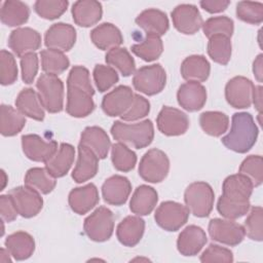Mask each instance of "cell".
Instances as JSON below:
<instances>
[{
  "label": "cell",
  "instance_id": "3",
  "mask_svg": "<svg viewBox=\"0 0 263 263\" xmlns=\"http://www.w3.org/2000/svg\"><path fill=\"white\" fill-rule=\"evenodd\" d=\"M258 127L253 116L247 112L234 113L229 133L221 140L222 144L236 153H247L257 142Z\"/></svg>",
  "mask_w": 263,
  "mask_h": 263
},
{
  "label": "cell",
  "instance_id": "53",
  "mask_svg": "<svg viewBox=\"0 0 263 263\" xmlns=\"http://www.w3.org/2000/svg\"><path fill=\"white\" fill-rule=\"evenodd\" d=\"M22 79L25 83H33L38 72V55L35 52H30L21 58Z\"/></svg>",
  "mask_w": 263,
  "mask_h": 263
},
{
  "label": "cell",
  "instance_id": "13",
  "mask_svg": "<svg viewBox=\"0 0 263 263\" xmlns=\"http://www.w3.org/2000/svg\"><path fill=\"white\" fill-rule=\"evenodd\" d=\"M156 123L159 132L168 137L184 135L189 127V118L181 110L164 106L159 111Z\"/></svg>",
  "mask_w": 263,
  "mask_h": 263
},
{
  "label": "cell",
  "instance_id": "1",
  "mask_svg": "<svg viewBox=\"0 0 263 263\" xmlns=\"http://www.w3.org/2000/svg\"><path fill=\"white\" fill-rule=\"evenodd\" d=\"M252 181L241 174L228 176L222 184V195L218 199L219 214L229 220L247 215L251 209L250 197L253 193Z\"/></svg>",
  "mask_w": 263,
  "mask_h": 263
},
{
  "label": "cell",
  "instance_id": "52",
  "mask_svg": "<svg viewBox=\"0 0 263 263\" xmlns=\"http://www.w3.org/2000/svg\"><path fill=\"white\" fill-rule=\"evenodd\" d=\"M200 262H225L231 263L233 262V254L232 252L224 247L211 243L200 255Z\"/></svg>",
  "mask_w": 263,
  "mask_h": 263
},
{
  "label": "cell",
  "instance_id": "59",
  "mask_svg": "<svg viewBox=\"0 0 263 263\" xmlns=\"http://www.w3.org/2000/svg\"><path fill=\"white\" fill-rule=\"evenodd\" d=\"M1 174H2V180H3V184H2V187H1V190H3L4 189V187H5V185H6V181H7V179H6V175H5V172L2 170L1 171Z\"/></svg>",
  "mask_w": 263,
  "mask_h": 263
},
{
  "label": "cell",
  "instance_id": "16",
  "mask_svg": "<svg viewBox=\"0 0 263 263\" xmlns=\"http://www.w3.org/2000/svg\"><path fill=\"white\" fill-rule=\"evenodd\" d=\"M8 46L18 58L35 52L41 46V35L32 28H16L8 38Z\"/></svg>",
  "mask_w": 263,
  "mask_h": 263
},
{
  "label": "cell",
  "instance_id": "49",
  "mask_svg": "<svg viewBox=\"0 0 263 263\" xmlns=\"http://www.w3.org/2000/svg\"><path fill=\"white\" fill-rule=\"evenodd\" d=\"M249 215L245 221L246 235L256 241H262L263 239V211L261 206H254L249 211Z\"/></svg>",
  "mask_w": 263,
  "mask_h": 263
},
{
  "label": "cell",
  "instance_id": "10",
  "mask_svg": "<svg viewBox=\"0 0 263 263\" xmlns=\"http://www.w3.org/2000/svg\"><path fill=\"white\" fill-rule=\"evenodd\" d=\"M189 210L179 202L167 200L160 203L154 214L156 224L166 231H177L189 218Z\"/></svg>",
  "mask_w": 263,
  "mask_h": 263
},
{
  "label": "cell",
  "instance_id": "22",
  "mask_svg": "<svg viewBox=\"0 0 263 263\" xmlns=\"http://www.w3.org/2000/svg\"><path fill=\"white\" fill-rule=\"evenodd\" d=\"M100 196L98 188L92 183L72 189L68 196V202L71 210L78 215L88 213L98 204Z\"/></svg>",
  "mask_w": 263,
  "mask_h": 263
},
{
  "label": "cell",
  "instance_id": "29",
  "mask_svg": "<svg viewBox=\"0 0 263 263\" xmlns=\"http://www.w3.org/2000/svg\"><path fill=\"white\" fill-rule=\"evenodd\" d=\"M75 157V149L71 144L62 143L57 152L46 161L45 168L48 173L57 178L64 177L73 164Z\"/></svg>",
  "mask_w": 263,
  "mask_h": 263
},
{
  "label": "cell",
  "instance_id": "39",
  "mask_svg": "<svg viewBox=\"0 0 263 263\" xmlns=\"http://www.w3.org/2000/svg\"><path fill=\"white\" fill-rule=\"evenodd\" d=\"M105 61L124 77L130 76L136 71L135 60L124 47H115L108 50L105 55Z\"/></svg>",
  "mask_w": 263,
  "mask_h": 263
},
{
  "label": "cell",
  "instance_id": "46",
  "mask_svg": "<svg viewBox=\"0 0 263 263\" xmlns=\"http://www.w3.org/2000/svg\"><path fill=\"white\" fill-rule=\"evenodd\" d=\"M68 5L66 0H38L34 3V10L42 18L55 20L67 10Z\"/></svg>",
  "mask_w": 263,
  "mask_h": 263
},
{
  "label": "cell",
  "instance_id": "51",
  "mask_svg": "<svg viewBox=\"0 0 263 263\" xmlns=\"http://www.w3.org/2000/svg\"><path fill=\"white\" fill-rule=\"evenodd\" d=\"M149 112H150L149 101L144 97L138 93H135L130 107L120 117L123 121H136L146 117L149 114Z\"/></svg>",
  "mask_w": 263,
  "mask_h": 263
},
{
  "label": "cell",
  "instance_id": "40",
  "mask_svg": "<svg viewBox=\"0 0 263 263\" xmlns=\"http://www.w3.org/2000/svg\"><path fill=\"white\" fill-rule=\"evenodd\" d=\"M199 124L206 135L220 137L227 132L229 118L220 111H205L199 116Z\"/></svg>",
  "mask_w": 263,
  "mask_h": 263
},
{
  "label": "cell",
  "instance_id": "4",
  "mask_svg": "<svg viewBox=\"0 0 263 263\" xmlns=\"http://www.w3.org/2000/svg\"><path fill=\"white\" fill-rule=\"evenodd\" d=\"M111 135L117 142L142 149L152 143L154 139V126L149 119L133 124L117 120L111 126Z\"/></svg>",
  "mask_w": 263,
  "mask_h": 263
},
{
  "label": "cell",
  "instance_id": "54",
  "mask_svg": "<svg viewBox=\"0 0 263 263\" xmlns=\"http://www.w3.org/2000/svg\"><path fill=\"white\" fill-rule=\"evenodd\" d=\"M0 214L1 220L10 223L14 221L18 215L12 197L10 194H2L0 196Z\"/></svg>",
  "mask_w": 263,
  "mask_h": 263
},
{
  "label": "cell",
  "instance_id": "27",
  "mask_svg": "<svg viewBox=\"0 0 263 263\" xmlns=\"http://www.w3.org/2000/svg\"><path fill=\"white\" fill-rule=\"evenodd\" d=\"M79 144L89 148L101 159L107 157L111 147V142L107 133L100 126L85 127L81 133Z\"/></svg>",
  "mask_w": 263,
  "mask_h": 263
},
{
  "label": "cell",
  "instance_id": "28",
  "mask_svg": "<svg viewBox=\"0 0 263 263\" xmlns=\"http://www.w3.org/2000/svg\"><path fill=\"white\" fill-rule=\"evenodd\" d=\"M136 24L143 29L146 34H153L159 37L164 35L170 27L166 14L156 8L143 10L136 17Z\"/></svg>",
  "mask_w": 263,
  "mask_h": 263
},
{
  "label": "cell",
  "instance_id": "9",
  "mask_svg": "<svg viewBox=\"0 0 263 263\" xmlns=\"http://www.w3.org/2000/svg\"><path fill=\"white\" fill-rule=\"evenodd\" d=\"M166 73L160 64L144 66L138 69L133 77L134 87L147 96L159 93L165 86Z\"/></svg>",
  "mask_w": 263,
  "mask_h": 263
},
{
  "label": "cell",
  "instance_id": "50",
  "mask_svg": "<svg viewBox=\"0 0 263 263\" xmlns=\"http://www.w3.org/2000/svg\"><path fill=\"white\" fill-rule=\"evenodd\" d=\"M17 79V66L12 53L2 49L0 52V82L10 85Z\"/></svg>",
  "mask_w": 263,
  "mask_h": 263
},
{
  "label": "cell",
  "instance_id": "26",
  "mask_svg": "<svg viewBox=\"0 0 263 263\" xmlns=\"http://www.w3.org/2000/svg\"><path fill=\"white\" fill-rule=\"evenodd\" d=\"M145 221L140 216H127L117 226L116 236L125 247H135L143 237Z\"/></svg>",
  "mask_w": 263,
  "mask_h": 263
},
{
  "label": "cell",
  "instance_id": "36",
  "mask_svg": "<svg viewBox=\"0 0 263 263\" xmlns=\"http://www.w3.org/2000/svg\"><path fill=\"white\" fill-rule=\"evenodd\" d=\"M26 125V117L17 109L9 105H1L0 108V132L4 137L17 135Z\"/></svg>",
  "mask_w": 263,
  "mask_h": 263
},
{
  "label": "cell",
  "instance_id": "33",
  "mask_svg": "<svg viewBox=\"0 0 263 263\" xmlns=\"http://www.w3.org/2000/svg\"><path fill=\"white\" fill-rule=\"evenodd\" d=\"M15 107L23 115L34 120L42 121L44 119V107L42 106L38 92H36L33 88H24L17 95Z\"/></svg>",
  "mask_w": 263,
  "mask_h": 263
},
{
  "label": "cell",
  "instance_id": "43",
  "mask_svg": "<svg viewBox=\"0 0 263 263\" xmlns=\"http://www.w3.org/2000/svg\"><path fill=\"white\" fill-rule=\"evenodd\" d=\"M111 160L115 170L125 173L135 167L137 163V155L126 145L117 142L111 147Z\"/></svg>",
  "mask_w": 263,
  "mask_h": 263
},
{
  "label": "cell",
  "instance_id": "48",
  "mask_svg": "<svg viewBox=\"0 0 263 263\" xmlns=\"http://www.w3.org/2000/svg\"><path fill=\"white\" fill-rule=\"evenodd\" d=\"M92 75L96 86L101 92L107 91L119 80L118 73L114 68L101 64L95 66Z\"/></svg>",
  "mask_w": 263,
  "mask_h": 263
},
{
  "label": "cell",
  "instance_id": "55",
  "mask_svg": "<svg viewBox=\"0 0 263 263\" xmlns=\"http://www.w3.org/2000/svg\"><path fill=\"white\" fill-rule=\"evenodd\" d=\"M230 4L228 0H202L199 2L201 8L210 13H218L224 11Z\"/></svg>",
  "mask_w": 263,
  "mask_h": 263
},
{
  "label": "cell",
  "instance_id": "41",
  "mask_svg": "<svg viewBox=\"0 0 263 263\" xmlns=\"http://www.w3.org/2000/svg\"><path fill=\"white\" fill-rule=\"evenodd\" d=\"M41 68L44 73L60 75L65 72L70 66V61L67 55L57 49H43L40 51Z\"/></svg>",
  "mask_w": 263,
  "mask_h": 263
},
{
  "label": "cell",
  "instance_id": "21",
  "mask_svg": "<svg viewBox=\"0 0 263 263\" xmlns=\"http://www.w3.org/2000/svg\"><path fill=\"white\" fill-rule=\"evenodd\" d=\"M132 192L129 180L120 175L108 178L102 185V195L104 200L112 205H122L126 202Z\"/></svg>",
  "mask_w": 263,
  "mask_h": 263
},
{
  "label": "cell",
  "instance_id": "7",
  "mask_svg": "<svg viewBox=\"0 0 263 263\" xmlns=\"http://www.w3.org/2000/svg\"><path fill=\"white\" fill-rule=\"evenodd\" d=\"M170 171V159L160 149L152 148L142 157L139 164V176L149 183L162 182Z\"/></svg>",
  "mask_w": 263,
  "mask_h": 263
},
{
  "label": "cell",
  "instance_id": "57",
  "mask_svg": "<svg viewBox=\"0 0 263 263\" xmlns=\"http://www.w3.org/2000/svg\"><path fill=\"white\" fill-rule=\"evenodd\" d=\"M252 103L254 104L256 110H258L259 113H261V109H262V86L261 85L254 87Z\"/></svg>",
  "mask_w": 263,
  "mask_h": 263
},
{
  "label": "cell",
  "instance_id": "14",
  "mask_svg": "<svg viewBox=\"0 0 263 263\" xmlns=\"http://www.w3.org/2000/svg\"><path fill=\"white\" fill-rule=\"evenodd\" d=\"M254 83L247 77L235 76L225 86L227 103L235 109L249 108L252 105Z\"/></svg>",
  "mask_w": 263,
  "mask_h": 263
},
{
  "label": "cell",
  "instance_id": "20",
  "mask_svg": "<svg viewBox=\"0 0 263 263\" xmlns=\"http://www.w3.org/2000/svg\"><path fill=\"white\" fill-rule=\"evenodd\" d=\"M177 100L183 109L189 112L198 111L206 102V89L200 82L187 81L180 85Z\"/></svg>",
  "mask_w": 263,
  "mask_h": 263
},
{
  "label": "cell",
  "instance_id": "47",
  "mask_svg": "<svg viewBox=\"0 0 263 263\" xmlns=\"http://www.w3.org/2000/svg\"><path fill=\"white\" fill-rule=\"evenodd\" d=\"M236 16L245 23L259 25L263 22V4L261 2L240 1L236 4Z\"/></svg>",
  "mask_w": 263,
  "mask_h": 263
},
{
  "label": "cell",
  "instance_id": "25",
  "mask_svg": "<svg viewBox=\"0 0 263 263\" xmlns=\"http://www.w3.org/2000/svg\"><path fill=\"white\" fill-rule=\"evenodd\" d=\"M72 17L76 25L88 28L96 25L102 17V4L96 0H79L72 5Z\"/></svg>",
  "mask_w": 263,
  "mask_h": 263
},
{
  "label": "cell",
  "instance_id": "31",
  "mask_svg": "<svg viewBox=\"0 0 263 263\" xmlns=\"http://www.w3.org/2000/svg\"><path fill=\"white\" fill-rule=\"evenodd\" d=\"M158 201L157 191L148 185H140L132 195L129 210L138 216L149 215Z\"/></svg>",
  "mask_w": 263,
  "mask_h": 263
},
{
  "label": "cell",
  "instance_id": "2",
  "mask_svg": "<svg viewBox=\"0 0 263 263\" xmlns=\"http://www.w3.org/2000/svg\"><path fill=\"white\" fill-rule=\"evenodd\" d=\"M93 95L88 70L83 66H74L67 78V113L76 118L89 115L96 107Z\"/></svg>",
  "mask_w": 263,
  "mask_h": 263
},
{
  "label": "cell",
  "instance_id": "34",
  "mask_svg": "<svg viewBox=\"0 0 263 263\" xmlns=\"http://www.w3.org/2000/svg\"><path fill=\"white\" fill-rule=\"evenodd\" d=\"M4 243L11 257L17 261L30 258L35 251V240L33 236L25 231H16L9 234Z\"/></svg>",
  "mask_w": 263,
  "mask_h": 263
},
{
  "label": "cell",
  "instance_id": "56",
  "mask_svg": "<svg viewBox=\"0 0 263 263\" xmlns=\"http://www.w3.org/2000/svg\"><path fill=\"white\" fill-rule=\"evenodd\" d=\"M263 55L260 53L253 63V73L258 82H262L263 78Z\"/></svg>",
  "mask_w": 263,
  "mask_h": 263
},
{
  "label": "cell",
  "instance_id": "42",
  "mask_svg": "<svg viewBox=\"0 0 263 263\" xmlns=\"http://www.w3.org/2000/svg\"><path fill=\"white\" fill-rule=\"evenodd\" d=\"M231 41L225 35H214L209 38L208 53L210 58L220 65H227L231 58Z\"/></svg>",
  "mask_w": 263,
  "mask_h": 263
},
{
  "label": "cell",
  "instance_id": "30",
  "mask_svg": "<svg viewBox=\"0 0 263 263\" xmlns=\"http://www.w3.org/2000/svg\"><path fill=\"white\" fill-rule=\"evenodd\" d=\"M92 43L102 50L119 47L123 42L120 30L111 23H103L90 32Z\"/></svg>",
  "mask_w": 263,
  "mask_h": 263
},
{
  "label": "cell",
  "instance_id": "8",
  "mask_svg": "<svg viewBox=\"0 0 263 263\" xmlns=\"http://www.w3.org/2000/svg\"><path fill=\"white\" fill-rule=\"evenodd\" d=\"M83 229L87 237L97 242L108 240L114 230V215L106 206L96 209L83 223Z\"/></svg>",
  "mask_w": 263,
  "mask_h": 263
},
{
  "label": "cell",
  "instance_id": "37",
  "mask_svg": "<svg viewBox=\"0 0 263 263\" xmlns=\"http://www.w3.org/2000/svg\"><path fill=\"white\" fill-rule=\"evenodd\" d=\"M132 52L145 62H152L157 60L163 51V43L159 36L153 34H146L140 43L130 46Z\"/></svg>",
  "mask_w": 263,
  "mask_h": 263
},
{
  "label": "cell",
  "instance_id": "6",
  "mask_svg": "<svg viewBox=\"0 0 263 263\" xmlns=\"http://www.w3.org/2000/svg\"><path fill=\"white\" fill-rule=\"evenodd\" d=\"M42 106L49 113H59L64 107V83L52 74H41L36 82Z\"/></svg>",
  "mask_w": 263,
  "mask_h": 263
},
{
  "label": "cell",
  "instance_id": "19",
  "mask_svg": "<svg viewBox=\"0 0 263 263\" xmlns=\"http://www.w3.org/2000/svg\"><path fill=\"white\" fill-rule=\"evenodd\" d=\"M76 30L70 24L57 23L45 32L44 44L47 48L60 51H69L75 44Z\"/></svg>",
  "mask_w": 263,
  "mask_h": 263
},
{
  "label": "cell",
  "instance_id": "15",
  "mask_svg": "<svg viewBox=\"0 0 263 263\" xmlns=\"http://www.w3.org/2000/svg\"><path fill=\"white\" fill-rule=\"evenodd\" d=\"M174 27L182 34L193 35L202 27V17L193 4H180L171 13Z\"/></svg>",
  "mask_w": 263,
  "mask_h": 263
},
{
  "label": "cell",
  "instance_id": "32",
  "mask_svg": "<svg viewBox=\"0 0 263 263\" xmlns=\"http://www.w3.org/2000/svg\"><path fill=\"white\" fill-rule=\"evenodd\" d=\"M181 75L187 81L203 82L211 72V65L202 54H193L187 57L181 64Z\"/></svg>",
  "mask_w": 263,
  "mask_h": 263
},
{
  "label": "cell",
  "instance_id": "23",
  "mask_svg": "<svg viewBox=\"0 0 263 263\" xmlns=\"http://www.w3.org/2000/svg\"><path fill=\"white\" fill-rule=\"evenodd\" d=\"M208 241L204 230L196 225H189L178 236L177 249L183 256L197 255Z\"/></svg>",
  "mask_w": 263,
  "mask_h": 263
},
{
  "label": "cell",
  "instance_id": "45",
  "mask_svg": "<svg viewBox=\"0 0 263 263\" xmlns=\"http://www.w3.org/2000/svg\"><path fill=\"white\" fill-rule=\"evenodd\" d=\"M238 173L248 177L254 187H258L263 182V160L260 155H250L241 162Z\"/></svg>",
  "mask_w": 263,
  "mask_h": 263
},
{
  "label": "cell",
  "instance_id": "58",
  "mask_svg": "<svg viewBox=\"0 0 263 263\" xmlns=\"http://www.w3.org/2000/svg\"><path fill=\"white\" fill-rule=\"evenodd\" d=\"M10 253L9 251L6 249H1L0 251V261L1 262H11V258H10Z\"/></svg>",
  "mask_w": 263,
  "mask_h": 263
},
{
  "label": "cell",
  "instance_id": "35",
  "mask_svg": "<svg viewBox=\"0 0 263 263\" xmlns=\"http://www.w3.org/2000/svg\"><path fill=\"white\" fill-rule=\"evenodd\" d=\"M30 16L29 6L18 0H6L3 2L0 18L8 27H18L28 22Z\"/></svg>",
  "mask_w": 263,
  "mask_h": 263
},
{
  "label": "cell",
  "instance_id": "12",
  "mask_svg": "<svg viewBox=\"0 0 263 263\" xmlns=\"http://www.w3.org/2000/svg\"><path fill=\"white\" fill-rule=\"evenodd\" d=\"M18 215L24 218H32L39 214L43 206V198L37 190L24 185L9 191Z\"/></svg>",
  "mask_w": 263,
  "mask_h": 263
},
{
  "label": "cell",
  "instance_id": "5",
  "mask_svg": "<svg viewBox=\"0 0 263 263\" xmlns=\"http://www.w3.org/2000/svg\"><path fill=\"white\" fill-rule=\"evenodd\" d=\"M215 193L210 184L198 181L191 183L184 192V201L191 214L198 218L208 217L214 205Z\"/></svg>",
  "mask_w": 263,
  "mask_h": 263
},
{
  "label": "cell",
  "instance_id": "18",
  "mask_svg": "<svg viewBox=\"0 0 263 263\" xmlns=\"http://www.w3.org/2000/svg\"><path fill=\"white\" fill-rule=\"evenodd\" d=\"M134 95L129 86L119 85L104 96L101 104L102 109L108 116H121L130 107Z\"/></svg>",
  "mask_w": 263,
  "mask_h": 263
},
{
  "label": "cell",
  "instance_id": "24",
  "mask_svg": "<svg viewBox=\"0 0 263 263\" xmlns=\"http://www.w3.org/2000/svg\"><path fill=\"white\" fill-rule=\"evenodd\" d=\"M99 159L89 148L79 144L77 162L72 172V179L76 183H83L93 178L99 170Z\"/></svg>",
  "mask_w": 263,
  "mask_h": 263
},
{
  "label": "cell",
  "instance_id": "17",
  "mask_svg": "<svg viewBox=\"0 0 263 263\" xmlns=\"http://www.w3.org/2000/svg\"><path fill=\"white\" fill-rule=\"evenodd\" d=\"M22 148L29 159L46 162L57 152L58 143L53 140L45 141L38 135L30 134L22 137Z\"/></svg>",
  "mask_w": 263,
  "mask_h": 263
},
{
  "label": "cell",
  "instance_id": "11",
  "mask_svg": "<svg viewBox=\"0 0 263 263\" xmlns=\"http://www.w3.org/2000/svg\"><path fill=\"white\" fill-rule=\"evenodd\" d=\"M208 230L213 240L231 247L239 245L246 236L243 226L229 219H212Z\"/></svg>",
  "mask_w": 263,
  "mask_h": 263
},
{
  "label": "cell",
  "instance_id": "44",
  "mask_svg": "<svg viewBox=\"0 0 263 263\" xmlns=\"http://www.w3.org/2000/svg\"><path fill=\"white\" fill-rule=\"evenodd\" d=\"M202 31L208 38L214 35H225L231 38L234 31V24L233 21L226 15L214 16L208 18L202 24Z\"/></svg>",
  "mask_w": 263,
  "mask_h": 263
},
{
  "label": "cell",
  "instance_id": "38",
  "mask_svg": "<svg viewBox=\"0 0 263 263\" xmlns=\"http://www.w3.org/2000/svg\"><path fill=\"white\" fill-rule=\"evenodd\" d=\"M24 182L25 185L37 190L41 194L50 193L57 185L55 178L45 167H32L28 170Z\"/></svg>",
  "mask_w": 263,
  "mask_h": 263
}]
</instances>
